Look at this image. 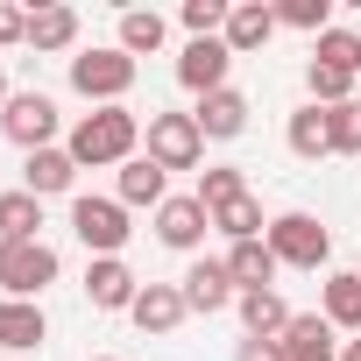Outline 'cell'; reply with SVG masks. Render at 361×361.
Here are the masks:
<instances>
[{"mask_svg": "<svg viewBox=\"0 0 361 361\" xmlns=\"http://www.w3.org/2000/svg\"><path fill=\"white\" fill-rule=\"evenodd\" d=\"M64 149H71L78 170H121V163L142 156V121L128 106H92V114H78V128H71Z\"/></svg>", "mask_w": 361, "mask_h": 361, "instance_id": "obj_1", "label": "cell"}, {"mask_svg": "<svg viewBox=\"0 0 361 361\" xmlns=\"http://www.w3.org/2000/svg\"><path fill=\"white\" fill-rule=\"evenodd\" d=\"M128 85H135V57H128L121 43H99V50H78V57H71V92H78V99L121 106Z\"/></svg>", "mask_w": 361, "mask_h": 361, "instance_id": "obj_2", "label": "cell"}, {"mask_svg": "<svg viewBox=\"0 0 361 361\" xmlns=\"http://www.w3.org/2000/svg\"><path fill=\"white\" fill-rule=\"evenodd\" d=\"M142 156L170 177V170H199L206 163V135H199V121L192 114H149V128H142Z\"/></svg>", "mask_w": 361, "mask_h": 361, "instance_id": "obj_3", "label": "cell"}, {"mask_svg": "<svg viewBox=\"0 0 361 361\" xmlns=\"http://www.w3.org/2000/svg\"><path fill=\"white\" fill-rule=\"evenodd\" d=\"M57 248L50 241H0V298H43L57 283Z\"/></svg>", "mask_w": 361, "mask_h": 361, "instance_id": "obj_4", "label": "cell"}, {"mask_svg": "<svg viewBox=\"0 0 361 361\" xmlns=\"http://www.w3.org/2000/svg\"><path fill=\"white\" fill-rule=\"evenodd\" d=\"M71 234H78L85 255L99 262V255H121L135 227H128V206H121V199H92V192H85V199H71Z\"/></svg>", "mask_w": 361, "mask_h": 361, "instance_id": "obj_5", "label": "cell"}, {"mask_svg": "<svg viewBox=\"0 0 361 361\" xmlns=\"http://www.w3.org/2000/svg\"><path fill=\"white\" fill-rule=\"evenodd\" d=\"M262 241L276 248V262H283V269H326V255H333V234H326L312 213H276Z\"/></svg>", "mask_w": 361, "mask_h": 361, "instance_id": "obj_6", "label": "cell"}, {"mask_svg": "<svg viewBox=\"0 0 361 361\" xmlns=\"http://www.w3.org/2000/svg\"><path fill=\"white\" fill-rule=\"evenodd\" d=\"M0 135H8L15 149H57V99L50 92H15L8 106H0Z\"/></svg>", "mask_w": 361, "mask_h": 361, "instance_id": "obj_7", "label": "cell"}, {"mask_svg": "<svg viewBox=\"0 0 361 361\" xmlns=\"http://www.w3.org/2000/svg\"><path fill=\"white\" fill-rule=\"evenodd\" d=\"M206 234H213V213L199 206V192H185V199H163V206H156V241H163V248H177V255H199V248H206Z\"/></svg>", "mask_w": 361, "mask_h": 361, "instance_id": "obj_8", "label": "cell"}, {"mask_svg": "<svg viewBox=\"0 0 361 361\" xmlns=\"http://www.w3.org/2000/svg\"><path fill=\"white\" fill-rule=\"evenodd\" d=\"M227 71H234V50L220 43V36H199V43H185V50H177V85H185V92H220L227 85Z\"/></svg>", "mask_w": 361, "mask_h": 361, "instance_id": "obj_9", "label": "cell"}, {"mask_svg": "<svg viewBox=\"0 0 361 361\" xmlns=\"http://www.w3.org/2000/svg\"><path fill=\"white\" fill-rule=\"evenodd\" d=\"M135 298H142V276H135L121 255L85 262V305H92V312H128Z\"/></svg>", "mask_w": 361, "mask_h": 361, "instance_id": "obj_10", "label": "cell"}, {"mask_svg": "<svg viewBox=\"0 0 361 361\" xmlns=\"http://www.w3.org/2000/svg\"><path fill=\"white\" fill-rule=\"evenodd\" d=\"M177 290H185V312H199V319H213V312H227L241 290H234V276H227V262H192L185 276H177Z\"/></svg>", "mask_w": 361, "mask_h": 361, "instance_id": "obj_11", "label": "cell"}, {"mask_svg": "<svg viewBox=\"0 0 361 361\" xmlns=\"http://www.w3.org/2000/svg\"><path fill=\"white\" fill-rule=\"evenodd\" d=\"M128 319H135L149 340H170L192 312H185V290H177V283H142V298L128 305Z\"/></svg>", "mask_w": 361, "mask_h": 361, "instance_id": "obj_12", "label": "cell"}, {"mask_svg": "<svg viewBox=\"0 0 361 361\" xmlns=\"http://www.w3.org/2000/svg\"><path fill=\"white\" fill-rule=\"evenodd\" d=\"M192 121H199L206 142H234V135H248V92L220 85V92H206V99L192 106Z\"/></svg>", "mask_w": 361, "mask_h": 361, "instance_id": "obj_13", "label": "cell"}, {"mask_svg": "<svg viewBox=\"0 0 361 361\" xmlns=\"http://www.w3.org/2000/svg\"><path fill=\"white\" fill-rule=\"evenodd\" d=\"M43 340H50V319H43L36 298H0V347L8 354H36Z\"/></svg>", "mask_w": 361, "mask_h": 361, "instance_id": "obj_14", "label": "cell"}, {"mask_svg": "<svg viewBox=\"0 0 361 361\" xmlns=\"http://www.w3.org/2000/svg\"><path fill=\"white\" fill-rule=\"evenodd\" d=\"M269 36H276V8H269V0H234V15H227L220 43H227L234 57H255Z\"/></svg>", "mask_w": 361, "mask_h": 361, "instance_id": "obj_15", "label": "cell"}, {"mask_svg": "<svg viewBox=\"0 0 361 361\" xmlns=\"http://www.w3.org/2000/svg\"><path fill=\"white\" fill-rule=\"evenodd\" d=\"M220 262H227V276H234V290H276V269H283L269 241H234V248H227Z\"/></svg>", "mask_w": 361, "mask_h": 361, "instance_id": "obj_16", "label": "cell"}, {"mask_svg": "<svg viewBox=\"0 0 361 361\" xmlns=\"http://www.w3.org/2000/svg\"><path fill=\"white\" fill-rule=\"evenodd\" d=\"M319 312L333 333H361V269H333L319 283Z\"/></svg>", "mask_w": 361, "mask_h": 361, "instance_id": "obj_17", "label": "cell"}, {"mask_svg": "<svg viewBox=\"0 0 361 361\" xmlns=\"http://www.w3.org/2000/svg\"><path fill=\"white\" fill-rule=\"evenodd\" d=\"M283 361H340V340H333L326 312H298L283 326Z\"/></svg>", "mask_w": 361, "mask_h": 361, "instance_id": "obj_18", "label": "cell"}, {"mask_svg": "<svg viewBox=\"0 0 361 361\" xmlns=\"http://www.w3.org/2000/svg\"><path fill=\"white\" fill-rule=\"evenodd\" d=\"M71 185H78L71 149H36V156L22 163V192H36V199H64Z\"/></svg>", "mask_w": 361, "mask_h": 361, "instance_id": "obj_19", "label": "cell"}, {"mask_svg": "<svg viewBox=\"0 0 361 361\" xmlns=\"http://www.w3.org/2000/svg\"><path fill=\"white\" fill-rule=\"evenodd\" d=\"M78 43V8H64V0H50V8H29V50L57 57Z\"/></svg>", "mask_w": 361, "mask_h": 361, "instance_id": "obj_20", "label": "cell"}, {"mask_svg": "<svg viewBox=\"0 0 361 361\" xmlns=\"http://www.w3.org/2000/svg\"><path fill=\"white\" fill-rule=\"evenodd\" d=\"M234 312H241V326H248V340H283V326L298 319L276 290H241L234 298Z\"/></svg>", "mask_w": 361, "mask_h": 361, "instance_id": "obj_21", "label": "cell"}, {"mask_svg": "<svg viewBox=\"0 0 361 361\" xmlns=\"http://www.w3.org/2000/svg\"><path fill=\"white\" fill-rule=\"evenodd\" d=\"M283 142H290V156L298 163H319V156H333V135H326V106H298L290 114V128H283Z\"/></svg>", "mask_w": 361, "mask_h": 361, "instance_id": "obj_22", "label": "cell"}, {"mask_svg": "<svg viewBox=\"0 0 361 361\" xmlns=\"http://www.w3.org/2000/svg\"><path fill=\"white\" fill-rule=\"evenodd\" d=\"M0 241H43V199L36 192H0Z\"/></svg>", "mask_w": 361, "mask_h": 361, "instance_id": "obj_23", "label": "cell"}, {"mask_svg": "<svg viewBox=\"0 0 361 361\" xmlns=\"http://www.w3.org/2000/svg\"><path fill=\"white\" fill-rule=\"evenodd\" d=\"M354 85H361V71H347V64H305V92H312V106H347L354 99Z\"/></svg>", "mask_w": 361, "mask_h": 361, "instance_id": "obj_24", "label": "cell"}, {"mask_svg": "<svg viewBox=\"0 0 361 361\" xmlns=\"http://www.w3.org/2000/svg\"><path fill=\"white\" fill-rule=\"evenodd\" d=\"M114 199H121V206H149V213H156V206L170 199V192H163V170H156L149 156L121 163V192H114Z\"/></svg>", "mask_w": 361, "mask_h": 361, "instance_id": "obj_25", "label": "cell"}, {"mask_svg": "<svg viewBox=\"0 0 361 361\" xmlns=\"http://www.w3.org/2000/svg\"><path fill=\"white\" fill-rule=\"evenodd\" d=\"M163 36H170V22H163L156 8H128V15H121V50H128V57L163 50Z\"/></svg>", "mask_w": 361, "mask_h": 361, "instance_id": "obj_26", "label": "cell"}, {"mask_svg": "<svg viewBox=\"0 0 361 361\" xmlns=\"http://www.w3.org/2000/svg\"><path fill=\"white\" fill-rule=\"evenodd\" d=\"M213 227L227 234V248H234V241H262V234H269V227H262V206H255V192L227 199V206L213 213Z\"/></svg>", "mask_w": 361, "mask_h": 361, "instance_id": "obj_27", "label": "cell"}, {"mask_svg": "<svg viewBox=\"0 0 361 361\" xmlns=\"http://www.w3.org/2000/svg\"><path fill=\"white\" fill-rule=\"evenodd\" d=\"M276 29H305L319 43L333 29V0H276Z\"/></svg>", "mask_w": 361, "mask_h": 361, "instance_id": "obj_28", "label": "cell"}, {"mask_svg": "<svg viewBox=\"0 0 361 361\" xmlns=\"http://www.w3.org/2000/svg\"><path fill=\"white\" fill-rule=\"evenodd\" d=\"M241 192H248V177H241L234 163H220V170H199V206H206V213H220V206H227V199H241Z\"/></svg>", "mask_w": 361, "mask_h": 361, "instance_id": "obj_29", "label": "cell"}, {"mask_svg": "<svg viewBox=\"0 0 361 361\" xmlns=\"http://www.w3.org/2000/svg\"><path fill=\"white\" fill-rule=\"evenodd\" d=\"M326 135H333V156H361V99L326 106Z\"/></svg>", "mask_w": 361, "mask_h": 361, "instance_id": "obj_30", "label": "cell"}, {"mask_svg": "<svg viewBox=\"0 0 361 361\" xmlns=\"http://www.w3.org/2000/svg\"><path fill=\"white\" fill-rule=\"evenodd\" d=\"M227 15H234V0H185V8H177V22L192 29V43H199V36H220Z\"/></svg>", "mask_w": 361, "mask_h": 361, "instance_id": "obj_31", "label": "cell"}, {"mask_svg": "<svg viewBox=\"0 0 361 361\" xmlns=\"http://www.w3.org/2000/svg\"><path fill=\"white\" fill-rule=\"evenodd\" d=\"M312 57H319V64H347V71H354V64H361V36H354V29H326V36L312 43Z\"/></svg>", "mask_w": 361, "mask_h": 361, "instance_id": "obj_32", "label": "cell"}, {"mask_svg": "<svg viewBox=\"0 0 361 361\" xmlns=\"http://www.w3.org/2000/svg\"><path fill=\"white\" fill-rule=\"evenodd\" d=\"M29 43V8H15V0H0V50Z\"/></svg>", "mask_w": 361, "mask_h": 361, "instance_id": "obj_33", "label": "cell"}, {"mask_svg": "<svg viewBox=\"0 0 361 361\" xmlns=\"http://www.w3.org/2000/svg\"><path fill=\"white\" fill-rule=\"evenodd\" d=\"M234 361H283V340H241Z\"/></svg>", "mask_w": 361, "mask_h": 361, "instance_id": "obj_34", "label": "cell"}, {"mask_svg": "<svg viewBox=\"0 0 361 361\" xmlns=\"http://www.w3.org/2000/svg\"><path fill=\"white\" fill-rule=\"evenodd\" d=\"M340 361H361V340H347V347H340Z\"/></svg>", "mask_w": 361, "mask_h": 361, "instance_id": "obj_35", "label": "cell"}, {"mask_svg": "<svg viewBox=\"0 0 361 361\" xmlns=\"http://www.w3.org/2000/svg\"><path fill=\"white\" fill-rule=\"evenodd\" d=\"M8 99H15V92H8V71H0V106H8Z\"/></svg>", "mask_w": 361, "mask_h": 361, "instance_id": "obj_36", "label": "cell"}, {"mask_svg": "<svg viewBox=\"0 0 361 361\" xmlns=\"http://www.w3.org/2000/svg\"><path fill=\"white\" fill-rule=\"evenodd\" d=\"M92 361H121V354H92Z\"/></svg>", "mask_w": 361, "mask_h": 361, "instance_id": "obj_37", "label": "cell"}, {"mask_svg": "<svg viewBox=\"0 0 361 361\" xmlns=\"http://www.w3.org/2000/svg\"><path fill=\"white\" fill-rule=\"evenodd\" d=\"M354 71H361V64H354Z\"/></svg>", "mask_w": 361, "mask_h": 361, "instance_id": "obj_38", "label": "cell"}]
</instances>
